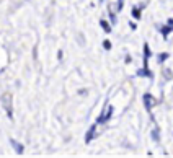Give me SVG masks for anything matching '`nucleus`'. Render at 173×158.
Returning a JSON list of instances; mask_svg holds the SVG:
<instances>
[{
    "mask_svg": "<svg viewBox=\"0 0 173 158\" xmlns=\"http://www.w3.org/2000/svg\"><path fill=\"white\" fill-rule=\"evenodd\" d=\"M167 59H168V52H162V54H159V62H160V64L165 62Z\"/></svg>",
    "mask_w": 173,
    "mask_h": 158,
    "instance_id": "obj_12",
    "label": "nucleus"
},
{
    "mask_svg": "<svg viewBox=\"0 0 173 158\" xmlns=\"http://www.w3.org/2000/svg\"><path fill=\"white\" fill-rule=\"evenodd\" d=\"M95 130H96V124H92L90 129L87 130V134H85V142H87V144H90V142L93 140V137H95Z\"/></svg>",
    "mask_w": 173,
    "mask_h": 158,
    "instance_id": "obj_3",
    "label": "nucleus"
},
{
    "mask_svg": "<svg viewBox=\"0 0 173 158\" xmlns=\"http://www.w3.org/2000/svg\"><path fill=\"white\" fill-rule=\"evenodd\" d=\"M142 101H144V106L147 111H152V106H154V99H152V95L150 93H145L142 96Z\"/></svg>",
    "mask_w": 173,
    "mask_h": 158,
    "instance_id": "obj_2",
    "label": "nucleus"
},
{
    "mask_svg": "<svg viewBox=\"0 0 173 158\" xmlns=\"http://www.w3.org/2000/svg\"><path fill=\"white\" fill-rule=\"evenodd\" d=\"M160 33H162L163 38H167V36L170 34V33H173V26L168 25V26H163V28H160Z\"/></svg>",
    "mask_w": 173,
    "mask_h": 158,
    "instance_id": "obj_8",
    "label": "nucleus"
},
{
    "mask_svg": "<svg viewBox=\"0 0 173 158\" xmlns=\"http://www.w3.org/2000/svg\"><path fill=\"white\" fill-rule=\"evenodd\" d=\"M131 13H132V16H134V20H141V10H139L137 7H134V8H132V11H131Z\"/></svg>",
    "mask_w": 173,
    "mask_h": 158,
    "instance_id": "obj_11",
    "label": "nucleus"
},
{
    "mask_svg": "<svg viewBox=\"0 0 173 158\" xmlns=\"http://www.w3.org/2000/svg\"><path fill=\"white\" fill-rule=\"evenodd\" d=\"M10 145L15 148V152H17L18 155H21V153H23V150H25V147H23V145H21L20 142H17L15 139H10Z\"/></svg>",
    "mask_w": 173,
    "mask_h": 158,
    "instance_id": "obj_4",
    "label": "nucleus"
},
{
    "mask_svg": "<svg viewBox=\"0 0 173 158\" xmlns=\"http://www.w3.org/2000/svg\"><path fill=\"white\" fill-rule=\"evenodd\" d=\"M168 25H172V26H173V18H168Z\"/></svg>",
    "mask_w": 173,
    "mask_h": 158,
    "instance_id": "obj_16",
    "label": "nucleus"
},
{
    "mask_svg": "<svg viewBox=\"0 0 173 158\" xmlns=\"http://www.w3.org/2000/svg\"><path fill=\"white\" fill-rule=\"evenodd\" d=\"M98 2H100V4H101V2H105V0H98Z\"/></svg>",
    "mask_w": 173,
    "mask_h": 158,
    "instance_id": "obj_17",
    "label": "nucleus"
},
{
    "mask_svg": "<svg viewBox=\"0 0 173 158\" xmlns=\"http://www.w3.org/2000/svg\"><path fill=\"white\" fill-rule=\"evenodd\" d=\"M137 77H147V78H152V72L149 70L147 67H144V69H141V70H137Z\"/></svg>",
    "mask_w": 173,
    "mask_h": 158,
    "instance_id": "obj_7",
    "label": "nucleus"
},
{
    "mask_svg": "<svg viewBox=\"0 0 173 158\" xmlns=\"http://www.w3.org/2000/svg\"><path fill=\"white\" fill-rule=\"evenodd\" d=\"M103 47H105L106 51H110L111 49V42L108 41V39H106V41H103Z\"/></svg>",
    "mask_w": 173,
    "mask_h": 158,
    "instance_id": "obj_14",
    "label": "nucleus"
},
{
    "mask_svg": "<svg viewBox=\"0 0 173 158\" xmlns=\"http://www.w3.org/2000/svg\"><path fill=\"white\" fill-rule=\"evenodd\" d=\"M108 13H110V18H111V23H113V25H116V15H114L113 13V11H111V10H108Z\"/></svg>",
    "mask_w": 173,
    "mask_h": 158,
    "instance_id": "obj_13",
    "label": "nucleus"
},
{
    "mask_svg": "<svg viewBox=\"0 0 173 158\" xmlns=\"http://www.w3.org/2000/svg\"><path fill=\"white\" fill-rule=\"evenodd\" d=\"M113 106H110V104H106L105 106V109H103V112L98 116V119H96V124H105V122H108V121L111 119V116H113Z\"/></svg>",
    "mask_w": 173,
    "mask_h": 158,
    "instance_id": "obj_1",
    "label": "nucleus"
},
{
    "mask_svg": "<svg viewBox=\"0 0 173 158\" xmlns=\"http://www.w3.org/2000/svg\"><path fill=\"white\" fill-rule=\"evenodd\" d=\"M152 139L155 142H160V129L159 127H154V130H152Z\"/></svg>",
    "mask_w": 173,
    "mask_h": 158,
    "instance_id": "obj_10",
    "label": "nucleus"
},
{
    "mask_svg": "<svg viewBox=\"0 0 173 158\" xmlns=\"http://www.w3.org/2000/svg\"><path fill=\"white\" fill-rule=\"evenodd\" d=\"M123 5H124V0H118V10H123Z\"/></svg>",
    "mask_w": 173,
    "mask_h": 158,
    "instance_id": "obj_15",
    "label": "nucleus"
},
{
    "mask_svg": "<svg viewBox=\"0 0 173 158\" xmlns=\"http://www.w3.org/2000/svg\"><path fill=\"white\" fill-rule=\"evenodd\" d=\"M100 26H101V28L105 29V33H106V34H110V33H111V26L108 25V23H106L105 20H100Z\"/></svg>",
    "mask_w": 173,
    "mask_h": 158,
    "instance_id": "obj_9",
    "label": "nucleus"
},
{
    "mask_svg": "<svg viewBox=\"0 0 173 158\" xmlns=\"http://www.w3.org/2000/svg\"><path fill=\"white\" fill-rule=\"evenodd\" d=\"M149 59H150V47L145 42L144 44V67H147V69H149Z\"/></svg>",
    "mask_w": 173,
    "mask_h": 158,
    "instance_id": "obj_5",
    "label": "nucleus"
},
{
    "mask_svg": "<svg viewBox=\"0 0 173 158\" xmlns=\"http://www.w3.org/2000/svg\"><path fill=\"white\" fill-rule=\"evenodd\" d=\"M4 104H5V109H7V114H8V117H13L11 116V106H10V95H5L4 96Z\"/></svg>",
    "mask_w": 173,
    "mask_h": 158,
    "instance_id": "obj_6",
    "label": "nucleus"
}]
</instances>
